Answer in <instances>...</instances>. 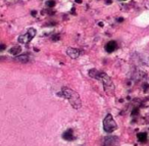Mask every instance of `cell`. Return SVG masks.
I'll use <instances>...</instances> for the list:
<instances>
[{"mask_svg": "<svg viewBox=\"0 0 149 146\" xmlns=\"http://www.w3.org/2000/svg\"><path fill=\"white\" fill-rule=\"evenodd\" d=\"M89 76L102 82L103 86H104L105 93H107L108 95H113V92H114L113 83H112L111 79H110L105 73H102L100 72V71H97L95 70V69H93V70L89 71Z\"/></svg>", "mask_w": 149, "mask_h": 146, "instance_id": "6da1fadb", "label": "cell"}, {"mask_svg": "<svg viewBox=\"0 0 149 146\" xmlns=\"http://www.w3.org/2000/svg\"><path fill=\"white\" fill-rule=\"evenodd\" d=\"M59 95L66 98L74 108L79 109L80 107L82 106V102H81V99H80V96L76 91L72 90V89L68 88V87H63V88L61 89V93Z\"/></svg>", "mask_w": 149, "mask_h": 146, "instance_id": "7a4b0ae2", "label": "cell"}, {"mask_svg": "<svg viewBox=\"0 0 149 146\" xmlns=\"http://www.w3.org/2000/svg\"><path fill=\"white\" fill-rule=\"evenodd\" d=\"M117 128V123L113 120L112 116L110 114H108L103 120V129L106 133H111L113 132L115 129Z\"/></svg>", "mask_w": 149, "mask_h": 146, "instance_id": "3957f363", "label": "cell"}, {"mask_svg": "<svg viewBox=\"0 0 149 146\" xmlns=\"http://www.w3.org/2000/svg\"><path fill=\"white\" fill-rule=\"evenodd\" d=\"M36 35V30L34 28H30L28 30V32L26 34H23L19 37V43H23V44H27L33 38L35 37Z\"/></svg>", "mask_w": 149, "mask_h": 146, "instance_id": "277c9868", "label": "cell"}, {"mask_svg": "<svg viewBox=\"0 0 149 146\" xmlns=\"http://www.w3.org/2000/svg\"><path fill=\"white\" fill-rule=\"evenodd\" d=\"M117 43L115 41H109L105 46V50L108 52V53H111L114 50H117Z\"/></svg>", "mask_w": 149, "mask_h": 146, "instance_id": "5b68a950", "label": "cell"}, {"mask_svg": "<svg viewBox=\"0 0 149 146\" xmlns=\"http://www.w3.org/2000/svg\"><path fill=\"white\" fill-rule=\"evenodd\" d=\"M66 53H68V55L70 56V57L72 58H78L80 56V50L79 49H76V48H68V50H66Z\"/></svg>", "mask_w": 149, "mask_h": 146, "instance_id": "8992f818", "label": "cell"}, {"mask_svg": "<svg viewBox=\"0 0 149 146\" xmlns=\"http://www.w3.org/2000/svg\"><path fill=\"white\" fill-rule=\"evenodd\" d=\"M62 138L66 141H72L74 140V133H72V129H68L62 134Z\"/></svg>", "mask_w": 149, "mask_h": 146, "instance_id": "52a82bcc", "label": "cell"}, {"mask_svg": "<svg viewBox=\"0 0 149 146\" xmlns=\"http://www.w3.org/2000/svg\"><path fill=\"white\" fill-rule=\"evenodd\" d=\"M9 52H10V54H12V55L17 56L21 52V48L19 46H14V47H12V48L10 49Z\"/></svg>", "mask_w": 149, "mask_h": 146, "instance_id": "ba28073f", "label": "cell"}, {"mask_svg": "<svg viewBox=\"0 0 149 146\" xmlns=\"http://www.w3.org/2000/svg\"><path fill=\"white\" fill-rule=\"evenodd\" d=\"M137 138L140 142L144 143V142H146V140H147V134L145 132H141L137 135Z\"/></svg>", "mask_w": 149, "mask_h": 146, "instance_id": "9c48e42d", "label": "cell"}, {"mask_svg": "<svg viewBox=\"0 0 149 146\" xmlns=\"http://www.w3.org/2000/svg\"><path fill=\"white\" fill-rule=\"evenodd\" d=\"M15 61H21V63H27L29 61L28 55H17L15 56Z\"/></svg>", "mask_w": 149, "mask_h": 146, "instance_id": "30bf717a", "label": "cell"}, {"mask_svg": "<svg viewBox=\"0 0 149 146\" xmlns=\"http://www.w3.org/2000/svg\"><path fill=\"white\" fill-rule=\"evenodd\" d=\"M46 4H47V6H49V7H53V6H55V1H54V0H48L46 2Z\"/></svg>", "mask_w": 149, "mask_h": 146, "instance_id": "8fae6325", "label": "cell"}, {"mask_svg": "<svg viewBox=\"0 0 149 146\" xmlns=\"http://www.w3.org/2000/svg\"><path fill=\"white\" fill-rule=\"evenodd\" d=\"M123 17H119V19H117V22H119V23H121V22H123Z\"/></svg>", "mask_w": 149, "mask_h": 146, "instance_id": "7c38bea8", "label": "cell"}, {"mask_svg": "<svg viewBox=\"0 0 149 146\" xmlns=\"http://www.w3.org/2000/svg\"><path fill=\"white\" fill-rule=\"evenodd\" d=\"M4 49H5V45L2 44V45H1V51H3Z\"/></svg>", "mask_w": 149, "mask_h": 146, "instance_id": "4fadbf2b", "label": "cell"}, {"mask_svg": "<svg viewBox=\"0 0 149 146\" xmlns=\"http://www.w3.org/2000/svg\"><path fill=\"white\" fill-rule=\"evenodd\" d=\"M31 13H32V15H36V13H37V12H36L35 10H34V11H32Z\"/></svg>", "mask_w": 149, "mask_h": 146, "instance_id": "5bb4252c", "label": "cell"}, {"mask_svg": "<svg viewBox=\"0 0 149 146\" xmlns=\"http://www.w3.org/2000/svg\"><path fill=\"white\" fill-rule=\"evenodd\" d=\"M99 27H101V28H102V27H103V23H101V22H100V23H99Z\"/></svg>", "mask_w": 149, "mask_h": 146, "instance_id": "9a60e30c", "label": "cell"}, {"mask_svg": "<svg viewBox=\"0 0 149 146\" xmlns=\"http://www.w3.org/2000/svg\"><path fill=\"white\" fill-rule=\"evenodd\" d=\"M76 2H77V3H81L82 1H81V0H76Z\"/></svg>", "mask_w": 149, "mask_h": 146, "instance_id": "2e32d148", "label": "cell"}, {"mask_svg": "<svg viewBox=\"0 0 149 146\" xmlns=\"http://www.w3.org/2000/svg\"><path fill=\"white\" fill-rule=\"evenodd\" d=\"M147 5H148V7H149V3H148V4H147Z\"/></svg>", "mask_w": 149, "mask_h": 146, "instance_id": "e0dca14e", "label": "cell"}, {"mask_svg": "<svg viewBox=\"0 0 149 146\" xmlns=\"http://www.w3.org/2000/svg\"><path fill=\"white\" fill-rule=\"evenodd\" d=\"M123 1H126V0H123Z\"/></svg>", "mask_w": 149, "mask_h": 146, "instance_id": "ac0fdd59", "label": "cell"}]
</instances>
